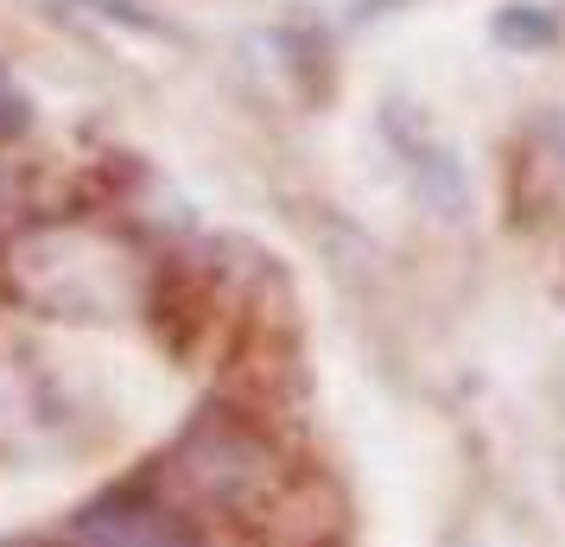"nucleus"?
<instances>
[{
    "instance_id": "1",
    "label": "nucleus",
    "mask_w": 565,
    "mask_h": 547,
    "mask_svg": "<svg viewBox=\"0 0 565 547\" xmlns=\"http://www.w3.org/2000/svg\"><path fill=\"white\" fill-rule=\"evenodd\" d=\"M7 293L45 318H115L147 293V274L121 235L96 223H32L7 242Z\"/></svg>"
},
{
    "instance_id": "2",
    "label": "nucleus",
    "mask_w": 565,
    "mask_h": 547,
    "mask_svg": "<svg viewBox=\"0 0 565 547\" xmlns=\"http://www.w3.org/2000/svg\"><path fill=\"white\" fill-rule=\"evenodd\" d=\"M64 547H198V528L191 516H179L166 496H147V491H115L103 503H89Z\"/></svg>"
},
{
    "instance_id": "3",
    "label": "nucleus",
    "mask_w": 565,
    "mask_h": 547,
    "mask_svg": "<svg viewBox=\"0 0 565 547\" xmlns=\"http://www.w3.org/2000/svg\"><path fill=\"white\" fill-rule=\"evenodd\" d=\"M553 32H559V27H553L540 7H502V13H495V39H502V45H521V52L553 45Z\"/></svg>"
},
{
    "instance_id": "4",
    "label": "nucleus",
    "mask_w": 565,
    "mask_h": 547,
    "mask_svg": "<svg viewBox=\"0 0 565 547\" xmlns=\"http://www.w3.org/2000/svg\"><path fill=\"white\" fill-rule=\"evenodd\" d=\"M20 128H26V96L0 77V140H13Z\"/></svg>"
}]
</instances>
